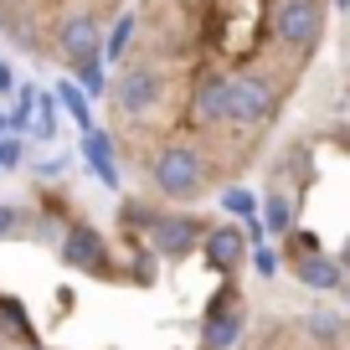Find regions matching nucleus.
<instances>
[{"mask_svg": "<svg viewBox=\"0 0 350 350\" xmlns=\"http://www.w3.org/2000/svg\"><path fill=\"white\" fill-rule=\"evenodd\" d=\"M103 46H109V16L103 11H67L52 31V52L67 72L83 62H98Z\"/></svg>", "mask_w": 350, "mask_h": 350, "instance_id": "7", "label": "nucleus"}, {"mask_svg": "<svg viewBox=\"0 0 350 350\" xmlns=\"http://www.w3.org/2000/svg\"><path fill=\"white\" fill-rule=\"evenodd\" d=\"M325 139L335 144L340 154H350V124H335V129H325Z\"/></svg>", "mask_w": 350, "mask_h": 350, "instance_id": "27", "label": "nucleus"}, {"mask_svg": "<svg viewBox=\"0 0 350 350\" xmlns=\"http://www.w3.org/2000/svg\"><path fill=\"white\" fill-rule=\"evenodd\" d=\"M57 258L72 268V273H88V278H119V258H113L109 237L88 217H67L62 232H57Z\"/></svg>", "mask_w": 350, "mask_h": 350, "instance_id": "6", "label": "nucleus"}, {"mask_svg": "<svg viewBox=\"0 0 350 350\" xmlns=\"http://www.w3.org/2000/svg\"><path fill=\"white\" fill-rule=\"evenodd\" d=\"M247 262H252V273H258V278H273L278 268H284V252H278V242H258Z\"/></svg>", "mask_w": 350, "mask_h": 350, "instance_id": "25", "label": "nucleus"}, {"mask_svg": "<svg viewBox=\"0 0 350 350\" xmlns=\"http://www.w3.org/2000/svg\"><path fill=\"white\" fill-rule=\"evenodd\" d=\"M57 109H62V103H57V93H42V103H36V139H52L57 134Z\"/></svg>", "mask_w": 350, "mask_h": 350, "instance_id": "26", "label": "nucleus"}, {"mask_svg": "<svg viewBox=\"0 0 350 350\" xmlns=\"http://www.w3.org/2000/svg\"><path fill=\"white\" fill-rule=\"evenodd\" d=\"M57 103H62V113H67V119H72L83 134L98 129V124H93V98L77 88V77H62V83H57Z\"/></svg>", "mask_w": 350, "mask_h": 350, "instance_id": "16", "label": "nucleus"}, {"mask_svg": "<svg viewBox=\"0 0 350 350\" xmlns=\"http://www.w3.org/2000/svg\"><path fill=\"white\" fill-rule=\"evenodd\" d=\"M284 93L288 88L278 83L268 67H242V72H232V129H242V134L268 129V124L278 119V109H284Z\"/></svg>", "mask_w": 350, "mask_h": 350, "instance_id": "5", "label": "nucleus"}, {"mask_svg": "<svg viewBox=\"0 0 350 350\" xmlns=\"http://www.w3.org/2000/svg\"><path fill=\"white\" fill-rule=\"evenodd\" d=\"M11 237H31V211L16 206V201H0V242Z\"/></svg>", "mask_w": 350, "mask_h": 350, "instance_id": "22", "label": "nucleus"}, {"mask_svg": "<svg viewBox=\"0 0 350 350\" xmlns=\"http://www.w3.org/2000/svg\"><path fill=\"white\" fill-rule=\"evenodd\" d=\"M335 258H340V268H345V273H350V237L340 242V252H335Z\"/></svg>", "mask_w": 350, "mask_h": 350, "instance_id": "30", "label": "nucleus"}, {"mask_svg": "<svg viewBox=\"0 0 350 350\" xmlns=\"http://www.w3.org/2000/svg\"><path fill=\"white\" fill-rule=\"evenodd\" d=\"M144 170H150L154 196L170 201V206H196V201L211 191V180H217V165H211V154L201 150L196 139L154 144L150 160H144Z\"/></svg>", "mask_w": 350, "mask_h": 350, "instance_id": "1", "label": "nucleus"}, {"mask_svg": "<svg viewBox=\"0 0 350 350\" xmlns=\"http://www.w3.org/2000/svg\"><path fill=\"white\" fill-rule=\"evenodd\" d=\"M191 124L206 134H227L232 129V72H201L191 88Z\"/></svg>", "mask_w": 350, "mask_h": 350, "instance_id": "8", "label": "nucleus"}, {"mask_svg": "<svg viewBox=\"0 0 350 350\" xmlns=\"http://www.w3.org/2000/svg\"><path fill=\"white\" fill-rule=\"evenodd\" d=\"M36 103H42V88L36 83H21L16 88V103H11V129H36Z\"/></svg>", "mask_w": 350, "mask_h": 350, "instance_id": "20", "label": "nucleus"}, {"mask_svg": "<svg viewBox=\"0 0 350 350\" xmlns=\"http://www.w3.org/2000/svg\"><path fill=\"white\" fill-rule=\"evenodd\" d=\"M201 252H206V262L217 268L221 278H232L242 262L252 258V237H247L242 221H217V227L206 232V242H201Z\"/></svg>", "mask_w": 350, "mask_h": 350, "instance_id": "9", "label": "nucleus"}, {"mask_svg": "<svg viewBox=\"0 0 350 350\" xmlns=\"http://www.w3.org/2000/svg\"><path fill=\"white\" fill-rule=\"evenodd\" d=\"M304 335L314 340V345H335V340H345V319H340L335 309H309L304 314Z\"/></svg>", "mask_w": 350, "mask_h": 350, "instance_id": "18", "label": "nucleus"}, {"mask_svg": "<svg viewBox=\"0 0 350 350\" xmlns=\"http://www.w3.org/2000/svg\"><path fill=\"white\" fill-rule=\"evenodd\" d=\"M119 221H124V232H139L165 262H186L191 252H201V242H206V232H211L196 211H165V206L139 201V196L119 201Z\"/></svg>", "mask_w": 350, "mask_h": 350, "instance_id": "2", "label": "nucleus"}, {"mask_svg": "<svg viewBox=\"0 0 350 350\" xmlns=\"http://www.w3.org/2000/svg\"><path fill=\"white\" fill-rule=\"evenodd\" d=\"M0 93H16V72L5 62H0Z\"/></svg>", "mask_w": 350, "mask_h": 350, "instance_id": "29", "label": "nucleus"}, {"mask_svg": "<svg viewBox=\"0 0 350 350\" xmlns=\"http://www.w3.org/2000/svg\"><path fill=\"white\" fill-rule=\"evenodd\" d=\"M165 98H170V77H165V67L134 62V57L119 67V77H113V88H109V103H113V113H119L124 124L154 119V113L165 109Z\"/></svg>", "mask_w": 350, "mask_h": 350, "instance_id": "4", "label": "nucleus"}, {"mask_svg": "<svg viewBox=\"0 0 350 350\" xmlns=\"http://www.w3.org/2000/svg\"><path fill=\"white\" fill-rule=\"evenodd\" d=\"M72 77H77V88H83L88 98H109V88H113V72H109V62H83V67H72Z\"/></svg>", "mask_w": 350, "mask_h": 350, "instance_id": "19", "label": "nucleus"}, {"mask_svg": "<svg viewBox=\"0 0 350 350\" xmlns=\"http://www.w3.org/2000/svg\"><path fill=\"white\" fill-rule=\"evenodd\" d=\"M0 170H5V154H0Z\"/></svg>", "mask_w": 350, "mask_h": 350, "instance_id": "34", "label": "nucleus"}, {"mask_svg": "<svg viewBox=\"0 0 350 350\" xmlns=\"http://www.w3.org/2000/svg\"><path fill=\"white\" fill-rule=\"evenodd\" d=\"M340 299H345V304H350V273H345V284H340Z\"/></svg>", "mask_w": 350, "mask_h": 350, "instance_id": "32", "label": "nucleus"}, {"mask_svg": "<svg viewBox=\"0 0 350 350\" xmlns=\"http://www.w3.org/2000/svg\"><path fill=\"white\" fill-rule=\"evenodd\" d=\"M288 268H294V278L309 294H340V284H345V268H340L335 252H309V258L288 262Z\"/></svg>", "mask_w": 350, "mask_h": 350, "instance_id": "11", "label": "nucleus"}, {"mask_svg": "<svg viewBox=\"0 0 350 350\" xmlns=\"http://www.w3.org/2000/svg\"><path fill=\"white\" fill-rule=\"evenodd\" d=\"M154 258H160V252H154L150 242H134L129 247V278L134 284H154Z\"/></svg>", "mask_w": 350, "mask_h": 350, "instance_id": "24", "label": "nucleus"}, {"mask_svg": "<svg viewBox=\"0 0 350 350\" xmlns=\"http://www.w3.org/2000/svg\"><path fill=\"white\" fill-rule=\"evenodd\" d=\"M5 134H11V119H5V113H0V139H5Z\"/></svg>", "mask_w": 350, "mask_h": 350, "instance_id": "33", "label": "nucleus"}, {"mask_svg": "<svg viewBox=\"0 0 350 350\" xmlns=\"http://www.w3.org/2000/svg\"><path fill=\"white\" fill-rule=\"evenodd\" d=\"M284 165H288L284 175L294 180V186H309V175H314V150H309L304 139H294V144H288V160H284Z\"/></svg>", "mask_w": 350, "mask_h": 350, "instance_id": "23", "label": "nucleus"}, {"mask_svg": "<svg viewBox=\"0 0 350 350\" xmlns=\"http://www.w3.org/2000/svg\"><path fill=\"white\" fill-rule=\"evenodd\" d=\"M242 329H247V309H232L217 325H201V350H232L242 340Z\"/></svg>", "mask_w": 350, "mask_h": 350, "instance_id": "15", "label": "nucleus"}, {"mask_svg": "<svg viewBox=\"0 0 350 350\" xmlns=\"http://www.w3.org/2000/svg\"><path fill=\"white\" fill-rule=\"evenodd\" d=\"M325 26H329V0H273L268 31L288 62H309L325 46Z\"/></svg>", "mask_w": 350, "mask_h": 350, "instance_id": "3", "label": "nucleus"}, {"mask_svg": "<svg viewBox=\"0 0 350 350\" xmlns=\"http://www.w3.org/2000/svg\"><path fill=\"white\" fill-rule=\"evenodd\" d=\"M0 345H5V329H0Z\"/></svg>", "mask_w": 350, "mask_h": 350, "instance_id": "35", "label": "nucleus"}, {"mask_svg": "<svg viewBox=\"0 0 350 350\" xmlns=\"http://www.w3.org/2000/svg\"><path fill=\"white\" fill-rule=\"evenodd\" d=\"M0 329H5V340H16L21 350H36V345H42L26 299H21V294H5V288H0Z\"/></svg>", "mask_w": 350, "mask_h": 350, "instance_id": "13", "label": "nucleus"}, {"mask_svg": "<svg viewBox=\"0 0 350 350\" xmlns=\"http://www.w3.org/2000/svg\"><path fill=\"white\" fill-rule=\"evenodd\" d=\"M262 227H268V242H284L299 227V191H288V186L262 191Z\"/></svg>", "mask_w": 350, "mask_h": 350, "instance_id": "12", "label": "nucleus"}, {"mask_svg": "<svg viewBox=\"0 0 350 350\" xmlns=\"http://www.w3.org/2000/svg\"><path fill=\"white\" fill-rule=\"evenodd\" d=\"M329 11H340V16H350V0H329Z\"/></svg>", "mask_w": 350, "mask_h": 350, "instance_id": "31", "label": "nucleus"}, {"mask_svg": "<svg viewBox=\"0 0 350 350\" xmlns=\"http://www.w3.org/2000/svg\"><path fill=\"white\" fill-rule=\"evenodd\" d=\"M134 36H139V16H134V11H124L119 21H109V46H103V62L124 67V62L134 57Z\"/></svg>", "mask_w": 350, "mask_h": 350, "instance_id": "14", "label": "nucleus"}, {"mask_svg": "<svg viewBox=\"0 0 350 350\" xmlns=\"http://www.w3.org/2000/svg\"><path fill=\"white\" fill-rule=\"evenodd\" d=\"M83 160H88V170L98 175V186L124 191V170H119V154H113V134L109 129H88L83 134Z\"/></svg>", "mask_w": 350, "mask_h": 350, "instance_id": "10", "label": "nucleus"}, {"mask_svg": "<svg viewBox=\"0 0 350 350\" xmlns=\"http://www.w3.org/2000/svg\"><path fill=\"white\" fill-rule=\"evenodd\" d=\"M36 170H42V175H46V180H57V175H62V170H67V154H57V160H42V165H36Z\"/></svg>", "mask_w": 350, "mask_h": 350, "instance_id": "28", "label": "nucleus"}, {"mask_svg": "<svg viewBox=\"0 0 350 350\" xmlns=\"http://www.w3.org/2000/svg\"><path fill=\"white\" fill-rule=\"evenodd\" d=\"M278 252H284V262H299V258H309V252H325V242H319V232L294 227L284 242H278Z\"/></svg>", "mask_w": 350, "mask_h": 350, "instance_id": "21", "label": "nucleus"}, {"mask_svg": "<svg viewBox=\"0 0 350 350\" xmlns=\"http://www.w3.org/2000/svg\"><path fill=\"white\" fill-rule=\"evenodd\" d=\"M221 211L247 227V221L262 217V196H258V191H247V186H221Z\"/></svg>", "mask_w": 350, "mask_h": 350, "instance_id": "17", "label": "nucleus"}]
</instances>
